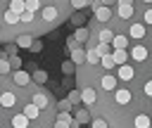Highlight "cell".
<instances>
[{"instance_id": "1", "label": "cell", "mask_w": 152, "mask_h": 128, "mask_svg": "<svg viewBox=\"0 0 152 128\" xmlns=\"http://www.w3.org/2000/svg\"><path fill=\"white\" fill-rule=\"evenodd\" d=\"M107 26L128 38V62L112 71L116 88L97 92L90 109L109 128H152V2L135 0L131 19L112 17Z\"/></svg>"}, {"instance_id": "2", "label": "cell", "mask_w": 152, "mask_h": 128, "mask_svg": "<svg viewBox=\"0 0 152 128\" xmlns=\"http://www.w3.org/2000/svg\"><path fill=\"white\" fill-rule=\"evenodd\" d=\"M88 38H90V28H83V26H81V28H76V31H74V36H69L66 47H69V50H76V47H81Z\"/></svg>"}, {"instance_id": "3", "label": "cell", "mask_w": 152, "mask_h": 128, "mask_svg": "<svg viewBox=\"0 0 152 128\" xmlns=\"http://www.w3.org/2000/svg\"><path fill=\"white\" fill-rule=\"evenodd\" d=\"M112 17H114V12H112V7H100V9H95L93 12V19H95V24H102V26H107L109 21H112Z\"/></svg>"}, {"instance_id": "4", "label": "cell", "mask_w": 152, "mask_h": 128, "mask_svg": "<svg viewBox=\"0 0 152 128\" xmlns=\"http://www.w3.org/2000/svg\"><path fill=\"white\" fill-rule=\"evenodd\" d=\"M12 81H14V85H19V88H26V85H31L33 76H31V73H26L24 69H19V71H12Z\"/></svg>"}, {"instance_id": "5", "label": "cell", "mask_w": 152, "mask_h": 128, "mask_svg": "<svg viewBox=\"0 0 152 128\" xmlns=\"http://www.w3.org/2000/svg\"><path fill=\"white\" fill-rule=\"evenodd\" d=\"M31 102H33L38 109H48V107H50V95H48L45 90H36V92L31 95Z\"/></svg>"}, {"instance_id": "6", "label": "cell", "mask_w": 152, "mask_h": 128, "mask_svg": "<svg viewBox=\"0 0 152 128\" xmlns=\"http://www.w3.org/2000/svg\"><path fill=\"white\" fill-rule=\"evenodd\" d=\"M81 102L88 104V107H95V102H97V90H95V88H83V90H81Z\"/></svg>"}, {"instance_id": "7", "label": "cell", "mask_w": 152, "mask_h": 128, "mask_svg": "<svg viewBox=\"0 0 152 128\" xmlns=\"http://www.w3.org/2000/svg\"><path fill=\"white\" fill-rule=\"evenodd\" d=\"M10 123H12V128H28L31 119H28L24 111H19V114H12V116H10Z\"/></svg>"}, {"instance_id": "8", "label": "cell", "mask_w": 152, "mask_h": 128, "mask_svg": "<svg viewBox=\"0 0 152 128\" xmlns=\"http://www.w3.org/2000/svg\"><path fill=\"white\" fill-rule=\"evenodd\" d=\"M14 104H17V95H14L12 90H2V92H0V107L12 109Z\"/></svg>"}, {"instance_id": "9", "label": "cell", "mask_w": 152, "mask_h": 128, "mask_svg": "<svg viewBox=\"0 0 152 128\" xmlns=\"http://www.w3.org/2000/svg\"><path fill=\"white\" fill-rule=\"evenodd\" d=\"M21 111H24V114H26V116H28L31 121H40V111H43V109H38V107H36L33 102H26Z\"/></svg>"}, {"instance_id": "10", "label": "cell", "mask_w": 152, "mask_h": 128, "mask_svg": "<svg viewBox=\"0 0 152 128\" xmlns=\"http://www.w3.org/2000/svg\"><path fill=\"white\" fill-rule=\"evenodd\" d=\"M114 17H116V19H131V17H133V5H116Z\"/></svg>"}, {"instance_id": "11", "label": "cell", "mask_w": 152, "mask_h": 128, "mask_svg": "<svg viewBox=\"0 0 152 128\" xmlns=\"http://www.w3.org/2000/svg\"><path fill=\"white\" fill-rule=\"evenodd\" d=\"M2 21L7 24V26H12V28H17V26H21V21H19V14H14V12H2Z\"/></svg>"}, {"instance_id": "12", "label": "cell", "mask_w": 152, "mask_h": 128, "mask_svg": "<svg viewBox=\"0 0 152 128\" xmlns=\"http://www.w3.org/2000/svg\"><path fill=\"white\" fill-rule=\"evenodd\" d=\"M14 43H17V47H26V50H28V47L33 45V36H31V33H19V36L14 38Z\"/></svg>"}, {"instance_id": "13", "label": "cell", "mask_w": 152, "mask_h": 128, "mask_svg": "<svg viewBox=\"0 0 152 128\" xmlns=\"http://www.w3.org/2000/svg\"><path fill=\"white\" fill-rule=\"evenodd\" d=\"M86 52H88V50H83V47L71 50V62H74L76 66H83V64H86Z\"/></svg>"}, {"instance_id": "14", "label": "cell", "mask_w": 152, "mask_h": 128, "mask_svg": "<svg viewBox=\"0 0 152 128\" xmlns=\"http://www.w3.org/2000/svg\"><path fill=\"white\" fill-rule=\"evenodd\" d=\"M100 62H102V55H100L95 47L86 52V64H90V66H100Z\"/></svg>"}, {"instance_id": "15", "label": "cell", "mask_w": 152, "mask_h": 128, "mask_svg": "<svg viewBox=\"0 0 152 128\" xmlns=\"http://www.w3.org/2000/svg\"><path fill=\"white\" fill-rule=\"evenodd\" d=\"M112 57H114V66H121L128 62V52L126 50H112Z\"/></svg>"}, {"instance_id": "16", "label": "cell", "mask_w": 152, "mask_h": 128, "mask_svg": "<svg viewBox=\"0 0 152 128\" xmlns=\"http://www.w3.org/2000/svg\"><path fill=\"white\" fill-rule=\"evenodd\" d=\"M12 71V66H10V57L5 55V52H0V76H5V73H10Z\"/></svg>"}, {"instance_id": "17", "label": "cell", "mask_w": 152, "mask_h": 128, "mask_svg": "<svg viewBox=\"0 0 152 128\" xmlns=\"http://www.w3.org/2000/svg\"><path fill=\"white\" fill-rule=\"evenodd\" d=\"M100 66H102L104 71H114V69H116V66H114V57H112V52L102 57V62H100Z\"/></svg>"}, {"instance_id": "18", "label": "cell", "mask_w": 152, "mask_h": 128, "mask_svg": "<svg viewBox=\"0 0 152 128\" xmlns=\"http://www.w3.org/2000/svg\"><path fill=\"white\" fill-rule=\"evenodd\" d=\"M90 116H93V114H90L88 109H78V111H76V121H78V123H93Z\"/></svg>"}, {"instance_id": "19", "label": "cell", "mask_w": 152, "mask_h": 128, "mask_svg": "<svg viewBox=\"0 0 152 128\" xmlns=\"http://www.w3.org/2000/svg\"><path fill=\"white\" fill-rule=\"evenodd\" d=\"M43 7H45L43 0H26V9L33 12V14H38V9H43Z\"/></svg>"}, {"instance_id": "20", "label": "cell", "mask_w": 152, "mask_h": 128, "mask_svg": "<svg viewBox=\"0 0 152 128\" xmlns=\"http://www.w3.org/2000/svg\"><path fill=\"white\" fill-rule=\"evenodd\" d=\"M76 69H78V66H76V64H74L71 59H66V62H62V71H64L66 76H71V73H76Z\"/></svg>"}, {"instance_id": "21", "label": "cell", "mask_w": 152, "mask_h": 128, "mask_svg": "<svg viewBox=\"0 0 152 128\" xmlns=\"http://www.w3.org/2000/svg\"><path fill=\"white\" fill-rule=\"evenodd\" d=\"M45 81H48V73H45L43 69H38V71L33 73V83H36V85H43Z\"/></svg>"}, {"instance_id": "22", "label": "cell", "mask_w": 152, "mask_h": 128, "mask_svg": "<svg viewBox=\"0 0 152 128\" xmlns=\"http://www.w3.org/2000/svg\"><path fill=\"white\" fill-rule=\"evenodd\" d=\"M71 24H74V26H78V28H81V26H83V24H86V17H83V14H81V12H76V14H74V17H71Z\"/></svg>"}, {"instance_id": "23", "label": "cell", "mask_w": 152, "mask_h": 128, "mask_svg": "<svg viewBox=\"0 0 152 128\" xmlns=\"http://www.w3.org/2000/svg\"><path fill=\"white\" fill-rule=\"evenodd\" d=\"M95 50L104 57V55H109V52H112V45H107V43H97V45H95Z\"/></svg>"}, {"instance_id": "24", "label": "cell", "mask_w": 152, "mask_h": 128, "mask_svg": "<svg viewBox=\"0 0 152 128\" xmlns=\"http://www.w3.org/2000/svg\"><path fill=\"white\" fill-rule=\"evenodd\" d=\"M69 109H71V102H69V100H59V102H57V111H59V114H62V111H69Z\"/></svg>"}, {"instance_id": "25", "label": "cell", "mask_w": 152, "mask_h": 128, "mask_svg": "<svg viewBox=\"0 0 152 128\" xmlns=\"http://www.w3.org/2000/svg\"><path fill=\"white\" fill-rule=\"evenodd\" d=\"M86 5H88V0H69V7H74L76 12H78V9H83Z\"/></svg>"}, {"instance_id": "26", "label": "cell", "mask_w": 152, "mask_h": 128, "mask_svg": "<svg viewBox=\"0 0 152 128\" xmlns=\"http://www.w3.org/2000/svg\"><path fill=\"white\" fill-rule=\"evenodd\" d=\"M71 104H76V102H81V90H71L69 92V97H66Z\"/></svg>"}, {"instance_id": "27", "label": "cell", "mask_w": 152, "mask_h": 128, "mask_svg": "<svg viewBox=\"0 0 152 128\" xmlns=\"http://www.w3.org/2000/svg\"><path fill=\"white\" fill-rule=\"evenodd\" d=\"M5 55H7L10 59H12V57H17V43H12V45H7V47H5Z\"/></svg>"}, {"instance_id": "28", "label": "cell", "mask_w": 152, "mask_h": 128, "mask_svg": "<svg viewBox=\"0 0 152 128\" xmlns=\"http://www.w3.org/2000/svg\"><path fill=\"white\" fill-rule=\"evenodd\" d=\"M10 66H12V71H19V69H21V59H19V55L10 59Z\"/></svg>"}, {"instance_id": "29", "label": "cell", "mask_w": 152, "mask_h": 128, "mask_svg": "<svg viewBox=\"0 0 152 128\" xmlns=\"http://www.w3.org/2000/svg\"><path fill=\"white\" fill-rule=\"evenodd\" d=\"M90 128H109V126H107V121H104V119H93Z\"/></svg>"}, {"instance_id": "30", "label": "cell", "mask_w": 152, "mask_h": 128, "mask_svg": "<svg viewBox=\"0 0 152 128\" xmlns=\"http://www.w3.org/2000/svg\"><path fill=\"white\" fill-rule=\"evenodd\" d=\"M28 50H31V52H40V50H43V43H40V40H33V45H31Z\"/></svg>"}, {"instance_id": "31", "label": "cell", "mask_w": 152, "mask_h": 128, "mask_svg": "<svg viewBox=\"0 0 152 128\" xmlns=\"http://www.w3.org/2000/svg\"><path fill=\"white\" fill-rule=\"evenodd\" d=\"M104 7H112V5H119V0H102Z\"/></svg>"}, {"instance_id": "32", "label": "cell", "mask_w": 152, "mask_h": 128, "mask_svg": "<svg viewBox=\"0 0 152 128\" xmlns=\"http://www.w3.org/2000/svg\"><path fill=\"white\" fill-rule=\"evenodd\" d=\"M71 128H81V123H78L76 119H71Z\"/></svg>"}, {"instance_id": "33", "label": "cell", "mask_w": 152, "mask_h": 128, "mask_svg": "<svg viewBox=\"0 0 152 128\" xmlns=\"http://www.w3.org/2000/svg\"><path fill=\"white\" fill-rule=\"evenodd\" d=\"M0 38H2V26H0Z\"/></svg>"}, {"instance_id": "34", "label": "cell", "mask_w": 152, "mask_h": 128, "mask_svg": "<svg viewBox=\"0 0 152 128\" xmlns=\"http://www.w3.org/2000/svg\"><path fill=\"white\" fill-rule=\"evenodd\" d=\"M0 81H2V76H0Z\"/></svg>"}]
</instances>
